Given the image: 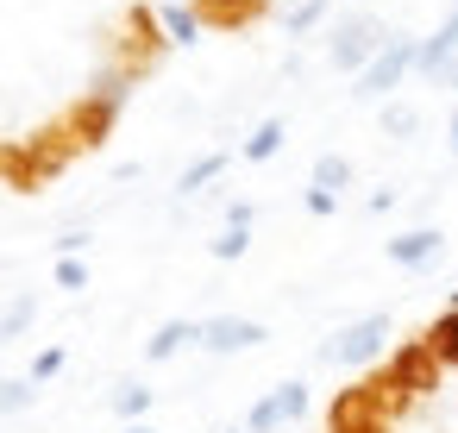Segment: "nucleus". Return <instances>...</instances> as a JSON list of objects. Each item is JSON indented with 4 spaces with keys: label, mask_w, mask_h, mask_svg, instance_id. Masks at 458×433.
Listing matches in <instances>:
<instances>
[{
    "label": "nucleus",
    "mask_w": 458,
    "mask_h": 433,
    "mask_svg": "<svg viewBox=\"0 0 458 433\" xmlns=\"http://www.w3.org/2000/svg\"><path fill=\"white\" fill-rule=\"evenodd\" d=\"M164 57H170V32H164V20H157V7L126 0L120 20H114V32H107V64L126 70L132 82H145V76L164 70Z\"/></svg>",
    "instance_id": "1"
},
{
    "label": "nucleus",
    "mask_w": 458,
    "mask_h": 433,
    "mask_svg": "<svg viewBox=\"0 0 458 433\" xmlns=\"http://www.w3.org/2000/svg\"><path fill=\"white\" fill-rule=\"evenodd\" d=\"M383 45H389V32H383L377 13H345V20L333 26V38H327V64L345 70V76H364Z\"/></svg>",
    "instance_id": "2"
},
{
    "label": "nucleus",
    "mask_w": 458,
    "mask_h": 433,
    "mask_svg": "<svg viewBox=\"0 0 458 433\" xmlns=\"http://www.w3.org/2000/svg\"><path fill=\"white\" fill-rule=\"evenodd\" d=\"M414 57H420V38H402V32H389V45L370 57V70L358 76V89H352V101H364V107H383L395 89H402V76L414 70Z\"/></svg>",
    "instance_id": "3"
},
{
    "label": "nucleus",
    "mask_w": 458,
    "mask_h": 433,
    "mask_svg": "<svg viewBox=\"0 0 458 433\" xmlns=\"http://www.w3.org/2000/svg\"><path fill=\"white\" fill-rule=\"evenodd\" d=\"M57 126H64V139H70V151L82 157V151H101L107 139H114V126H120V107L114 101H101V95H76L64 114H57Z\"/></svg>",
    "instance_id": "4"
},
{
    "label": "nucleus",
    "mask_w": 458,
    "mask_h": 433,
    "mask_svg": "<svg viewBox=\"0 0 458 433\" xmlns=\"http://www.w3.org/2000/svg\"><path fill=\"white\" fill-rule=\"evenodd\" d=\"M389 333H395L389 314H358L352 327H339V333L320 345V358H327V364H352V370H358V364H377V358L389 352Z\"/></svg>",
    "instance_id": "5"
},
{
    "label": "nucleus",
    "mask_w": 458,
    "mask_h": 433,
    "mask_svg": "<svg viewBox=\"0 0 458 433\" xmlns=\"http://www.w3.org/2000/svg\"><path fill=\"white\" fill-rule=\"evenodd\" d=\"M383 370H389V377H395V383H402V389H408L414 402H420V395H439V389H445V364H439V358H433V352L420 345V333H414V339H402V345H395V352L383 358Z\"/></svg>",
    "instance_id": "6"
},
{
    "label": "nucleus",
    "mask_w": 458,
    "mask_h": 433,
    "mask_svg": "<svg viewBox=\"0 0 458 433\" xmlns=\"http://www.w3.org/2000/svg\"><path fill=\"white\" fill-rule=\"evenodd\" d=\"M327 433H389V420H383L377 395L364 389V377L345 383V389H333V402H327Z\"/></svg>",
    "instance_id": "7"
},
{
    "label": "nucleus",
    "mask_w": 458,
    "mask_h": 433,
    "mask_svg": "<svg viewBox=\"0 0 458 433\" xmlns=\"http://www.w3.org/2000/svg\"><path fill=\"white\" fill-rule=\"evenodd\" d=\"M308 414V383L301 377H289V383H276L270 395H258L251 402V414H245V433H283L289 420H301Z\"/></svg>",
    "instance_id": "8"
},
{
    "label": "nucleus",
    "mask_w": 458,
    "mask_h": 433,
    "mask_svg": "<svg viewBox=\"0 0 458 433\" xmlns=\"http://www.w3.org/2000/svg\"><path fill=\"white\" fill-rule=\"evenodd\" d=\"M51 183V170L38 164V151L26 139H0V189H20V195H38Z\"/></svg>",
    "instance_id": "9"
},
{
    "label": "nucleus",
    "mask_w": 458,
    "mask_h": 433,
    "mask_svg": "<svg viewBox=\"0 0 458 433\" xmlns=\"http://www.w3.org/2000/svg\"><path fill=\"white\" fill-rule=\"evenodd\" d=\"M270 339V327L264 320H245V314H214V320H201V345L208 352H251V345H264Z\"/></svg>",
    "instance_id": "10"
},
{
    "label": "nucleus",
    "mask_w": 458,
    "mask_h": 433,
    "mask_svg": "<svg viewBox=\"0 0 458 433\" xmlns=\"http://www.w3.org/2000/svg\"><path fill=\"white\" fill-rule=\"evenodd\" d=\"M189 7H195L201 32H245L270 13V0H189Z\"/></svg>",
    "instance_id": "11"
},
{
    "label": "nucleus",
    "mask_w": 458,
    "mask_h": 433,
    "mask_svg": "<svg viewBox=\"0 0 458 433\" xmlns=\"http://www.w3.org/2000/svg\"><path fill=\"white\" fill-rule=\"evenodd\" d=\"M383 251H389V264H402V270H427V264H439L445 233H439V226H414V233H395Z\"/></svg>",
    "instance_id": "12"
},
{
    "label": "nucleus",
    "mask_w": 458,
    "mask_h": 433,
    "mask_svg": "<svg viewBox=\"0 0 458 433\" xmlns=\"http://www.w3.org/2000/svg\"><path fill=\"white\" fill-rule=\"evenodd\" d=\"M458 64V7L433 26V38H420V57H414V70L420 76H433V82H445V70Z\"/></svg>",
    "instance_id": "13"
},
{
    "label": "nucleus",
    "mask_w": 458,
    "mask_h": 433,
    "mask_svg": "<svg viewBox=\"0 0 458 433\" xmlns=\"http://www.w3.org/2000/svg\"><path fill=\"white\" fill-rule=\"evenodd\" d=\"M420 345H427L445 370H458V301H452V308H439V314L420 327Z\"/></svg>",
    "instance_id": "14"
},
{
    "label": "nucleus",
    "mask_w": 458,
    "mask_h": 433,
    "mask_svg": "<svg viewBox=\"0 0 458 433\" xmlns=\"http://www.w3.org/2000/svg\"><path fill=\"white\" fill-rule=\"evenodd\" d=\"M182 345H201V320H164V327L145 339V358L164 364V358H176Z\"/></svg>",
    "instance_id": "15"
},
{
    "label": "nucleus",
    "mask_w": 458,
    "mask_h": 433,
    "mask_svg": "<svg viewBox=\"0 0 458 433\" xmlns=\"http://www.w3.org/2000/svg\"><path fill=\"white\" fill-rule=\"evenodd\" d=\"M26 145L38 151V164L51 170V176H64L70 164H76V151H70V139H64V126L51 120V126H38V132H26Z\"/></svg>",
    "instance_id": "16"
},
{
    "label": "nucleus",
    "mask_w": 458,
    "mask_h": 433,
    "mask_svg": "<svg viewBox=\"0 0 458 433\" xmlns=\"http://www.w3.org/2000/svg\"><path fill=\"white\" fill-rule=\"evenodd\" d=\"M364 389L377 395V408H383V420H389V427H395V420H402V414L414 408V395H408V389H402V383H395L389 370H370V377H364Z\"/></svg>",
    "instance_id": "17"
},
{
    "label": "nucleus",
    "mask_w": 458,
    "mask_h": 433,
    "mask_svg": "<svg viewBox=\"0 0 458 433\" xmlns=\"http://www.w3.org/2000/svg\"><path fill=\"white\" fill-rule=\"evenodd\" d=\"M32 320H38V295H32V289L7 295V301H0V345L20 339V333H32Z\"/></svg>",
    "instance_id": "18"
},
{
    "label": "nucleus",
    "mask_w": 458,
    "mask_h": 433,
    "mask_svg": "<svg viewBox=\"0 0 458 433\" xmlns=\"http://www.w3.org/2000/svg\"><path fill=\"white\" fill-rule=\"evenodd\" d=\"M157 20H164L170 45H195V38H201V20H195V7H189V0H164V7H157Z\"/></svg>",
    "instance_id": "19"
},
{
    "label": "nucleus",
    "mask_w": 458,
    "mask_h": 433,
    "mask_svg": "<svg viewBox=\"0 0 458 433\" xmlns=\"http://www.w3.org/2000/svg\"><path fill=\"white\" fill-rule=\"evenodd\" d=\"M226 164H233L226 151H208V157H195V164H189V170L176 176V195H201V189H208V183H214V176H220Z\"/></svg>",
    "instance_id": "20"
},
{
    "label": "nucleus",
    "mask_w": 458,
    "mask_h": 433,
    "mask_svg": "<svg viewBox=\"0 0 458 433\" xmlns=\"http://www.w3.org/2000/svg\"><path fill=\"white\" fill-rule=\"evenodd\" d=\"M308 189H327V195H345V189H352V164H345L339 151H320V157H314V183H308Z\"/></svg>",
    "instance_id": "21"
},
{
    "label": "nucleus",
    "mask_w": 458,
    "mask_h": 433,
    "mask_svg": "<svg viewBox=\"0 0 458 433\" xmlns=\"http://www.w3.org/2000/svg\"><path fill=\"white\" fill-rule=\"evenodd\" d=\"M132 89H139V82H132L126 70H114V64H101V70H95V82H89V95H101V101H114V107H126V101H132Z\"/></svg>",
    "instance_id": "22"
},
{
    "label": "nucleus",
    "mask_w": 458,
    "mask_h": 433,
    "mask_svg": "<svg viewBox=\"0 0 458 433\" xmlns=\"http://www.w3.org/2000/svg\"><path fill=\"white\" fill-rule=\"evenodd\" d=\"M283 139H289V126H283V120H264V126L245 139V164H270V157L283 151Z\"/></svg>",
    "instance_id": "23"
},
{
    "label": "nucleus",
    "mask_w": 458,
    "mask_h": 433,
    "mask_svg": "<svg viewBox=\"0 0 458 433\" xmlns=\"http://www.w3.org/2000/svg\"><path fill=\"white\" fill-rule=\"evenodd\" d=\"M114 414H120L126 427L145 420V414H151V389H145V383H120V389H114Z\"/></svg>",
    "instance_id": "24"
},
{
    "label": "nucleus",
    "mask_w": 458,
    "mask_h": 433,
    "mask_svg": "<svg viewBox=\"0 0 458 433\" xmlns=\"http://www.w3.org/2000/svg\"><path fill=\"white\" fill-rule=\"evenodd\" d=\"M320 20H327V0H295L289 20H283V32H289V38H308Z\"/></svg>",
    "instance_id": "25"
},
{
    "label": "nucleus",
    "mask_w": 458,
    "mask_h": 433,
    "mask_svg": "<svg viewBox=\"0 0 458 433\" xmlns=\"http://www.w3.org/2000/svg\"><path fill=\"white\" fill-rule=\"evenodd\" d=\"M383 132H389V139H414V132H420V114H414L408 101H383Z\"/></svg>",
    "instance_id": "26"
},
{
    "label": "nucleus",
    "mask_w": 458,
    "mask_h": 433,
    "mask_svg": "<svg viewBox=\"0 0 458 433\" xmlns=\"http://www.w3.org/2000/svg\"><path fill=\"white\" fill-rule=\"evenodd\" d=\"M208 251H214L220 264H239V258L251 251V226H226V233H220V239H214Z\"/></svg>",
    "instance_id": "27"
},
{
    "label": "nucleus",
    "mask_w": 458,
    "mask_h": 433,
    "mask_svg": "<svg viewBox=\"0 0 458 433\" xmlns=\"http://www.w3.org/2000/svg\"><path fill=\"white\" fill-rule=\"evenodd\" d=\"M32 395H38V383H32V377H7V383H0V414L32 408Z\"/></svg>",
    "instance_id": "28"
},
{
    "label": "nucleus",
    "mask_w": 458,
    "mask_h": 433,
    "mask_svg": "<svg viewBox=\"0 0 458 433\" xmlns=\"http://www.w3.org/2000/svg\"><path fill=\"white\" fill-rule=\"evenodd\" d=\"M57 289H89V264L82 258H57Z\"/></svg>",
    "instance_id": "29"
},
{
    "label": "nucleus",
    "mask_w": 458,
    "mask_h": 433,
    "mask_svg": "<svg viewBox=\"0 0 458 433\" xmlns=\"http://www.w3.org/2000/svg\"><path fill=\"white\" fill-rule=\"evenodd\" d=\"M57 370H64V345H45V352L32 358V383H51Z\"/></svg>",
    "instance_id": "30"
},
{
    "label": "nucleus",
    "mask_w": 458,
    "mask_h": 433,
    "mask_svg": "<svg viewBox=\"0 0 458 433\" xmlns=\"http://www.w3.org/2000/svg\"><path fill=\"white\" fill-rule=\"evenodd\" d=\"M301 208H308L314 220H327V214H339V195H327V189H308V195H301Z\"/></svg>",
    "instance_id": "31"
},
{
    "label": "nucleus",
    "mask_w": 458,
    "mask_h": 433,
    "mask_svg": "<svg viewBox=\"0 0 458 433\" xmlns=\"http://www.w3.org/2000/svg\"><path fill=\"white\" fill-rule=\"evenodd\" d=\"M76 251H89V233H64L57 239V258H76Z\"/></svg>",
    "instance_id": "32"
},
{
    "label": "nucleus",
    "mask_w": 458,
    "mask_h": 433,
    "mask_svg": "<svg viewBox=\"0 0 458 433\" xmlns=\"http://www.w3.org/2000/svg\"><path fill=\"white\" fill-rule=\"evenodd\" d=\"M226 226H251V201H233L226 208Z\"/></svg>",
    "instance_id": "33"
},
{
    "label": "nucleus",
    "mask_w": 458,
    "mask_h": 433,
    "mask_svg": "<svg viewBox=\"0 0 458 433\" xmlns=\"http://www.w3.org/2000/svg\"><path fill=\"white\" fill-rule=\"evenodd\" d=\"M445 151L458 157V101H452V120H445Z\"/></svg>",
    "instance_id": "34"
},
{
    "label": "nucleus",
    "mask_w": 458,
    "mask_h": 433,
    "mask_svg": "<svg viewBox=\"0 0 458 433\" xmlns=\"http://www.w3.org/2000/svg\"><path fill=\"white\" fill-rule=\"evenodd\" d=\"M120 433H151V427H145V420H132V427H120Z\"/></svg>",
    "instance_id": "35"
},
{
    "label": "nucleus",
    "mask_w": 458,
    "mask_h": 433,
    "mask_svg": "<svg viewBox=\"0 0 458 433\" xmlns=\"http://www.w3.org/2000/svg\"><path fill=\"white\" fill-rule=\"evenodd\" d=\"M445 82H452V89H458V64H452V70H445Z\"/></svg>",
    "instance_id": "36"
},
{
    "label": "nucleus",
    "mask_w": 458,
    "mask_h": 433,
    "mask_svg": "<svg viewBox=\"0 0 458 433\" xmlns=\"http://www.w3.org/2000/svg\"><path fill=\"white\" fill-rule=\"evenodd\" d=\"M233 433H245V427H233Z\"/></svg>",
    "instance_id": "37"
}]
</instances>
